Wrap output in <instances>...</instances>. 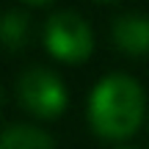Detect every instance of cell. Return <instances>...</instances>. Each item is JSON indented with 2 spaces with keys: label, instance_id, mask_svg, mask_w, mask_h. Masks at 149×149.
<instances>
[{
  "label": "cell",
  "instance_id": "1",
  "mask_svg": "<svg viewBox=\"0 0 149 149\" xmlns=\"http://www.w3.org/2000/svg\"><path fill=\"white\" fill-rule=\"evenodd\" d=\"M146 113V94L133 74L111 72L88 94V122L97 135L122 141L138 130Z\"/></svg>",
  "mask_w": 149,
  "mask_h": 149
},
{
  "label": "cell",
  "instance_id": "2",
  "mask_svg": "<svg viewBox=\"0 0 149 149\" xmlns=\"http://www.w3.org/2000/svg\"><path fill=\"white\" fill-rule=\"evenodd\" d=\"M14 91H17V102L39 119H58L66 108V100H69L64 80L47 66L25 69L17 77Z\"/></svg>",
  "mask_w": 149,
  "mask_h": 149
},
{
  "label": "cell",
  "instance_id": "3",
  "mask_svg": "<svg viewBox=\"0 0 149 149\" xmlns=\"http://www.w3.org/2000/svg\"><path fill=\"white\" fill-rule=\"evenodd\" d=\"M44 47L58 61H86L94 50V33L91 25L77 11H55L44 22Z\"/></svg>",
  "mask_w": 149,
  "mask_h": 149
},
{
  "label": "cell",
  "instance_id": "4",
  "mask_svg": "<svg viewBox=\"0 0 149 149\" xmlns=\"http://www.w3.org/2000/svg\"><path fill=\"white\" fill-rule=\"evenodd\" d=\"M113 42L127 55H146L149 53V17L122 14L113 22Z\"/></svg>",
  "mask_w": 149,
  "mask_h": 149
},
{
  "label": "cell",
  "instance_id": "5",
  "mask_svg": "<svg viewBox=\"0 0 149 149\" xmlns=\"http://www.w3.org/2000/svg\"><path fill=\"white\" fill-rule=\"evenodd\" d=\"M0 149H55L50 133L33 124H8L0 135Z\"/></svg>",
  "mask_w": 149,
  "mask_h": 149
},
{
  "label": "cell",
  "instance_id": "6",
  "mask_svg": "<svg viewBox=\"0 0 149 149\" xmlns=\"http://www.w3.org/2000/svg\"><path fill=\"white\" fill-rule=\"evenodd\" d=\"M0 36H3V44L8 50H17L28 36V17L22 11H17V8L6 11L3 25H0Z\"/></svg>",
  "mask_w": 149,
  "mask_h": 149
},
{
  "label": "cell",
  "instance_id": "7",
  "mask_svg": "<svg viewBox=\"0 0 149 149\" xmlns=\"http://www.w3.org/2000/svg\"><path fill=\"white\" fill-rule=\"evenodd\" d=\"M22 3H28V6H44V3H53V0H22Z\"/></svg>",
  "mask_w": 149,
  "mask_h": 149
},
{
  "label": "cell",
  "instance_id": "8",
  "mask_svg": "<svg viewBox=\"0 0 149 149\" xmlns=\"http://www.w3.org/2000/svg\"><path fill=\"white\" fill-rule=\"evenodd\" d=\"M119 149H135V146H119Z\"/></svg>",
  "mask_w": 149,
  "mask_h": 149
}]
</instances>
